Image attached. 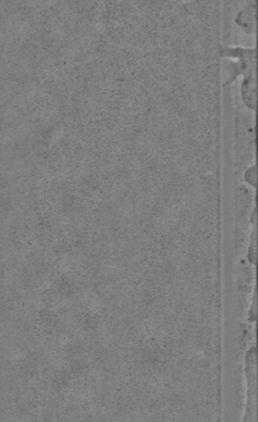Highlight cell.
<instances>
[{
	"instance_id": "obj_1",
	"label": "cell",
	"mask_w": 258,
	"mask_h": 422,
	"mask_svg": "<svg viewBox=\"0 0 258 422\" xmlns=\"http://www.w3.org/2000/svg\"><path fill=\"white\" fill-rule=\"evenodd\" d=\"M245 412L242 422H256V348H250L245 357Z\"/></svg>"
},
{
	"instance_id": "obj_2",
	"label": "cell",
	"mask_w": 258,
	"mask_h": 422,
	"mask_svg": "<svg viewBox=\"0 0 258 422\" xmlns=\"http://www.w3.org/2000/svg\"><path fill=\"white\" fill-rule=\"evenodd\" d=\"M256 179H257V176H256V166L253 164L252 167H250V168L245 172V182L246 183L251 184L252 187L255 188V187H256Z\"/></svg>"
}]
</instances>
